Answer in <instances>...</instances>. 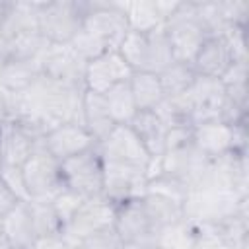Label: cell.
<instances>
[{
	"label": "cell",
	"mask_w": 249,
	"mask_h": 249,
	"mask_svg": "<svg viewBox=\"0 0 249 249\" xmlns=\"http://www.w3.org/2000/svg\"><path fill=\"white\" fill-rule=\"evenodd\" d=\"M117 53L124 58V62L132 68V72L146 70L148 62V33H140L134 29H128L123 37V41L117 47Z\"/></svg>",
	"instance_id": "27"
},
{
	"label": "cell",
	"mask_w": 249,
	"mask_h": 249,
	"mask_svg": "<svg viewBox=\"0 0 249 249\" xmlns=\"http://www.w3.org/2000/svg\"><path fill=\"white\" fill-rule=\"evenodd\" d=\"M132 76V68L124 62V58L117 51H107L86 64L84 72V88L93 93H105L111 88L128 82Z\"/></svg>",
	"instance_id": "12"
},
{
	"label": "cell",
	"mask_w": 249,
	"mask_h": 249,
	"mask_svg": "<svg viewBox=\"0 0 249 249\" xmlns=\"http://www.w3.org/2000/svg\"><path fill=\"white\" fill-rule=\"evenodd\" d=\"M37 144L39 138L14 121H8L4 126H0V156L4 165L21 167L35 152Z\"/></svg>",
	"instance_id": "15"
},
{
	"label": "cell",
	"mask_w": 249,
	"mask_h": 249,
	"mask_svg": "<svg viewBox=\"0 0 249 249\" xmlns=\"http://www.w3.org/2000/svg\"><path fill=\"white\" fill-rule=\"evenodd\" d=\"M193 144L206 160H218L228 154H247V123H198L193 126Z\"/></svg>",
	"instance_id": "2"
},
{
	"label": "cell",
	"mask_w": 249,
	"mask_h": 249,
	"mask_svg": "<svg viewBox=\"0 0 249 249\" xmlns=\"http://www.w3.org/2000/svg\"><path fill=\"white\" fill-rule=\"evenodd\" d=\"M70 247L72 249H123V243L111 226V228L99 230L95 233H89L88 237L80 239L78 243H74Z\"/></svg>",
	"instance_id": "30"
},
{
	"label": "cell",
	"mask_w": 249,
	"mask_h": 249,
	"mask_svg": "<svg viewBox=\"0 0 249 249\" xmlns=\"http://www.w3.org/2000/svg\"><path fill=\"white\" fill-rule=\"evenodd\" d=\"M39 10L41 2H8L2 19L4 39L27 31H39Z\"/></svg>",
	"instance_id": "20"
},
{
	"label": "cell",
	"mask_w": 249,
	"mask_h": 249,
	"mask_svg": "<svg viewBox=\"0 0 249 249\" xmlns=\"http://www.w3.org/2000/svg\"><path fill=\"white\" fill-rule=\"evenodd\" d=\"M18 202H19V198H18V196L12 193V189L0 179V220H2Z\"/></svg>",
	"instance_id": "33"
},
{
	"label": "cell",
	"mask_w": 249,
	"mask_h": 249,
	"mask_svg": "<svg viewBox=\"0 0 249 249\" xmlns=\"http://www.w3.org/2000/svg\"><path fill=\"white\" fill-rule=\"evenodd\" d=\"M0 228L12 249H33L37 243V231L31 220L27 200H19L0 220Z\"/></svg>",
	"instance_id": "16"
},
{
	"label": "cell",
	"mask_w": 249,
	"mask_h": 249,
	"mask_svg": "<svg viewBox=\"0 0 249 249\" xmlns=\"http://www.w3.org/2000/svg\"><path fill=\"white\" fill-rule=\"evenodd\" d=\"M86 64L88 62L72 49V45H49L41 58L43 74L47 78L74 88H84Z\"/></svg>",
	"instance_id": "13"
},
{
	"label": "cell",
	"mask_w": 249,
	"mask_h": 249,
	"mask_svg": "<svg viewBox=\"0 0 249 249\" xmlns=\"http://www.w3.org/2000/svg\"><path fill=\"white\" fill-rule=\"evenodd\" d=\"M222 18L226 25L231 27H241L245 29L247 25V16H249V2L245 0H228V2H218Z\"/></svg>",
	"instance_id": "31"
},
{
	"label": "cell",
	"mask_w": 249,
	"mask_h": 249,
	"mask_svg": "<svg viewBox=\"0 0 249 249\" xmlns=\"http://www.w3.org/2000/svg\"><path fill=\"white\" fill-rule=\"evenodd\" d=\"M233 62H235V56L228 39L224 35H212V37H206V41L202 43V47L198 49L191 64L196 76L220 80Z\"/></svg>",
	"instance_id": "14"
},
{
	"label": "cell",
	"mask_w": 249,
	"mask_h": 249,
	"mask_svg": "<svg viewBox=\"0 0 249 249\" xmlns=\"http://www.w3.org/2000/svg\"><path fill=\"white\" fill-rule=\"evenodd\" d=\"M80 4H82L84 19L78 35L70 43L72 49L86 62L107 51H117L119 43L128 31L123 2L80 0Z\"/></svg>",
	"instance_id": "1"
},
{
	"label": "cell",
	"mask_w": 249,
	"mask_h": 249,
	"mask_svg": "<svg viewBox=\"0 0 249 249\" xmlns=\"http://www.w3.org/2000/svg\"><path fill=\"white\" fill-rule=\"evenodd\" d=\"M2 167H4V161H2V156H0V171H2Z\"/></svg>",
	"instance_id": "36"
},
{
	"label": "cell",
	"mask_w": 249,
	"mask_h": 249,
	"mask_svg": "<svg viewBox=\"0 0 249 249\" xmlns=\"http://www.w3.org/2000/svg\"><path fill=\"white\" fill-rule=\"evenodd\" d=\"M41 146L58 161H64L68 158H74L78 154H84L88 150L97 148L95 138L89 134V130L76 121L60 123L47 130L43 138L39 140Z\"/></svg>",
	"instance_id": "11"
},
{
	"label": "cell",
	"mask_w": 249,
	"mask_h": 249,
	"mask_svg": "<svg viewBox=\"0 0 249 249\" xmlns=\"http://www.w3.org/2000/svg\"><path fill=\"white\" fill-rule=\"evenodd\" d=\"M0 249H12L8 239H6V235H4V231H2V228H0Z\"/></svg>",
	"instance_id": "35"
},
{
	"label": "cell",
	"mask_w": 249,
	"mask_h": 249,
	"mask_svg": "<svg viewBox=\"0 0 249 249\" xmlns=\"http://www.w3.org/2000/svg\"><path fill=\"white\" fill-rule=\"evenodd\" d=\"M123 10L126 16L128 29L140 31V33H150L154 29H160L165 25L158 0L156 2H144V0H134V2H123Z\"/></svg>",
	"instance_id": "23"
},
{
	"label": "cell",
	"mask_w": 249,
	"mask_h": 249,
	"mask_svg": "<svg viewBox=\"0 0 249 249\" xmlns=\"http://www.w3.org/2000/svg\"><path fill=\"white\" fill-rule=\"evenodd\" d=\"M163 29L171 45L173 60H179V62H193L195 54L198 53V49L208 37V33L204 31L196 16L195 0L179 2V8L165 21Z\"/></svg>",
	"instance_id": "3"
},
{
	"label": "cell",
	"mask_w": 249,
	"mask_h": 249,
	"mask_svg": "<svg viewBox=\"0 0 249 249\" xmlns=\"http://www.w3.org/2000/svg\"><path fill=\"white\" fill-rule=\"evenodd\" d=\"M193 126L206 121H222V111L226 103V89L224 84L216 78L196 76L191 88L183 93Z\"/></svg>",
	"instance_id": "10"
},
{
	"label": "cell",
	"mask_w": 249,
	"mask_h": 249,
	"mask_svg": "<svg viewBox=\"0 0 249 249\" xmlns=\"http://www.w3.org/2000/svg\"><path fill=\"white\" fill-rule=\"evenodd\" d=\"M146 193H156V195H161V196H167V198H173L177 202H185L187 198V193H189V187L173 177H167V175H161V173H156V175H150L148 179V185H146Z\"/></svg>",
	"instance_id": "29"
},
{
	"label": "cell",
	"mask_w": 249,
	"mask_h": 249,
	"mask_svg": "<svg viewBox=\"0 0 249 249\" xmlns=\"http://www.w3.org/2000/svg\"><path fill=\"white\" fill-rule=\"evenodd\" d=\"M150 173L144 167L103 160V196L115 206L146 193Z\"/></svg>",
	"instance_id": "8"
},
{
	"label": "cell",
	"mask_w": 249,
	"mask_h": 249,
	"mask_svg": "<svg viewBox=\"0 0 249 249\" xmlns=\"http://www.w3.org/2000/svg\"><path fill=\"white\" fill-rule=\"evenodd\" d=\"M27 204H29L31 220L37 231V241L62 235L64 224L51 200H27Z\"/></svg>",
	"instance_id": "24"
},
{
	"label": "cell",
	"mask_w": 249,
	"mask_h": 249,
	"mask_svg": "<svg viewBox=\"0 0 249 249\" xmlns=\"http://www.w3.org/2000/svg\"><path fill=\"white\" fill-rule=\"evenodd\" d=\"M173 62V53L171 45L167 41L165 29H154L148 33V62H146V72L160 74L163 68H167Z\"/></svg>",
	"instance_id": "28"
},
{
	"label": "cell",
	"mask_w": 249,
	"mask_h": 249,
	"mask_svg": "<svg viewBox=\"0 0 249 249\" xmlns=\"http://www.w3.org/2000/svg\"><path fill=\"white\" fill-rule=\"evenodd\" d=\"M62 187L82 198L103 195V160L97 148L60 161Z\"/></svg>",
	"instance_id": "5"
},
{
	"label": "cell",
	"mask_w": 249,
	"mask_h": 249,
	"mask_svg": "<svg viewBox=\"0 0 249 249\" xmlns=\"http://www.w3.org/2000/svg\"><path fill=\"white\" fill-rule=\"evenodd\" d=\"M10 121V101L8 95L0 91V126H4Z\"/></svg>",
	"instance_id": "34"
},
{
	"label": "cell",
	"mask_w": 249,
	"mask_h": 249,
	"mask_svg": "<svg viewBox=\"0 0 249 249\" xmlns=\"http://www.w3.org/2000/svg\"><path fill=\"white\" fill-rule=\"evenodd\" d=\"M82 124L89 130V134L99 144L115 126L113 119L109 117V111L105 107L103 95L84 89L82 95Z\"/></svg>",
	"instance_id": "19"
},
{
	"label": "cell",
	"mask_w": 249,
	"mask_h": 249,
	"mask_svg": "<svg viewBox=\"0 0 249 249\" xmlns=\"http://www.w3.org/2000/svg\"><path fill=\"white\" fill-rule=\"evenodd\" d=\"M103 101H105L109 117L113 119L115 124H128L134 119V115L138 113L128 82H123V84L111 88L109 91H105Z\"/></svg>",
	"instance_id": "25"
},
{
	"label": "cell",
	"mask_w": 249,
	"mask_h": 249,
	"mask_svg": "<svg viewBox=\"0 0 249 249\" xmlns=\"http://www.w3.org/2000/svg\"><path fill=\"white\" fill-rule=\"evenodd\" d=\"M140 200H142L150 220L154 222V226L160 231L185 222L183 204L173 200V198H167V196H161V195H156V193H144L140 196Z\"/></svg>",
	"instance_id": "22"
},
{
	"label": "cell",
	"mask_w": 249,
	"mask_h": 249,
	"mask_svg": "<svg viewBox=\"0 0 249 249\" xmlns=\"http://www.w3.org/2000/svg\"><path fill=\"white\" fill-rule=\"evenodd\" d=\"M128 86H130V91H132L138 111H154L165 99V91L161 88L160 76L154 72H146V70L132 72Z\"/></svg>",
	"instance_id": "21"
},
{
	"label": "cell",
	"mask_w": 249,
	"mask_h": 249,
	"mask_svg": "<svg viewBox=\"0 0 249 249\" xmlns=\"http://www.w3.org/2000/svg\"><path fill=\"white\" fill-rule=\"evenodd\" d=\"M115 220V204L109 202L103 195L86 198L78 210L70 216V220L62 228V237L68 245L78 243L80 239L95 233L99 230L111 228Z\"/></svg>",
	"instance_id": "7"
},
{
	"label": "cell",
	"mask_w": 249,
	"mask_h": 249,
	"mask_svg": "<svg viewBox=\"0 0 249 249\" xmlns=\"http://www.w3.org/2000/svg\"><path fill=\"white\" fill-rule=\"evenodd\" d=\"M43 76L41 60H0V91L18 95Z\"/></svg>",
	"instance_id": "18"
},
{
	"label": "cell",
	"mask_w": 249,
	"mask_h": 249,
	"mask_svg": "<svg viewBox=\"0 0 249 249\" xmlns=\"http://www.w3.org/2000/svg\"><path fill=\"white\" fill-rule=\"evenodd\" d=\"M97 152L105 161H117L126 165H136L152 171V158L148 156L146 148L132 132L128 124H115L113 130L97 144Z\"/></svg>",
	"instance_id": "9"
},
{
	"label": "cell",
	"mask_w": 249,
	"mask_h": 249,
	"mask_svg": "<svg viewBox=\"0 0 249 249\" xmlns=\"http://www.w3.org/2000/svg\"><path fill=\"white\" fill-rule=\"evenodd\" d=\"M128 126L132 128V132L138 136V140L142 142V146L146 148L148 156L152 158V161L156 163L163 152H165V134H167V126L161 121V117L156 111H138L134 115V119L128 123Z\"/></svg>",
	"instance_id": "17"
},
{
	"label": "cell",
	"mask_w": 249,
	"mask_h": 249,
	"mask_svg": "<svg viewBox=\"0 0 249 249\" xmlns=\"http://www.w3.org/2000/svg\"><path fill=\"white\" fill-rule=\"evenodd\" d=\"M80 0H43L39 10V33L49 45H70L82 27Z\"/></svg>",
	"instance_id": "4"
},
{
	"label": "cell",
	"mask_w": 249,
	"mask_h": 249,
	"mask_svg": "<svg viewBox=\"0 0 249 249\" xmlns=\"http://www.w3.org/2000/svg\"><path fill=\"white\" fill-rule=\"evenodd\" d=\"M0 179L12 189V193H14L19 200H29L27 191H25V183H23V175H21V167L4 165L2 171H0Z\"/></svg>",
	"instance_id": "32"
},
{
	"label": "cell",
	"mask_w": 249,
	"mask_h": 249,
	"mask_svg": "<svg viewBox=\"0 0 249 249\" xmlns=\"http://www.w3.org/2000/svg\"><path fill=\"white\" fill-rule=\"evenodd\" d=\"M21 175L29 200H51L62 189L60 161L53 158L41 142L21 165Z\"/></svg>",
	"instance_id": "6"
},
{
	"label": "cell",
	"mask_w": 249,
	"mask_h": 249,
	"mask_svg": "<svg viewBox=\"0 0 249 249\" xmlns=\"http://www.w3.org/2000/svg\"><path fill=\"white\" fill-rule=\"evenodd\" d=\"M158 76H160L161 88L165 91V97H177V95H183L191 88L193 80L196 78V72L193 70V64L191 62L173 60Z\"/></svg>",
	"instance_id": "26"
}]
</instances>
